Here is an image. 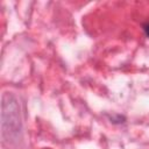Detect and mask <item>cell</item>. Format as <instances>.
Listing matches in <instances>:
<instances>
[{
	"label": "cell",
	"mask_w": 149,
	"mask_h": 149,
	"mask_svg": "<svg viewBox=\"0 0 149 149\" xmlns=\"http://www.w3.org/2000/svg\"><path fill=\"white\" fill-rule=\"evenodd\" d=\"M16 100L13 95H5L2 102V135L8 133V139L16 136L21 129L20 113Z\"/></svg>",
	"instance_id": "6da1fadb"
},
{
	"label": "cell",
	"mask_w": 149,
	"mask_h": 149,
	"mask_svg": "<svg viewBox=\"0 0 149 149\" xmlns=\"http://www.w3.org/2000/svg\"><path fill=\"white\" fill-rule=\"evenodd\" d=\"M143 31H144V34H146V36L149 38V21L148 22H146L144 24H143Z\"/></svg>",
	"instance_id": "7a4b0ae2"
}]
</instances>
